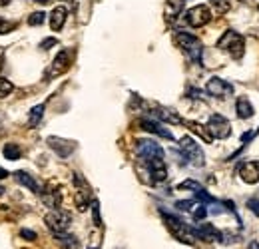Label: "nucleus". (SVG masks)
I'll use <instances>...</instances> for the list:
<instances>
[{
  "label": "nucleus",
  "mask_w": 259,
  "mask_h": 249,
  "mask_svg": "<svg viewBox=\"0 0 259 249\" xmlns=\"http://www.w3.org/2000/svg\"><path fill=\"white\" fill-rule=\"evenodd\" d=\"M176 208L182 210V212H191V210L195 208V204H193V202H187V199H185V202H178Z\"/></svg>",
  "instance_id": "obj_32"
},
{
  "label": "nucleus",
  "mask_w": 259,
  "mask_h": 249,
  "mask_svg": "<svg viewBox=\"0 0 259 249\" xmlns=\"http://www.w3.org/2000/svg\"><path fill=\"white\" fill-rule=\"evenodd\" d=\"M14 179H16L20 185L28 187L32 193H42V187L38 185V181H36L30 174H26V172H22V170H20V172H16V174H14Z\"/></svg>",
  "instance_id": "obj_16"
},
{
  "label": "nucleus",
  "mask_w": 259,
  "mask_h": 249,
  "mask_svg": "<svg viewBox=\"0 0 259 249\" xmlns=\"http://www.w3.org/2000/svg\"><path fill=\"white\" fill-rule=\"evenodd\" d=\"M218 48L223 50V52H227L233 60H239V58L243 56V52H245V40H243L241 34H237V32H233V30H227V32L220 38Z\"/></svg>",
  "instance_id": "obj_1"
},
{
  "label": "nucleus",
  "mask_w": 259,
  "mask_h": 249,
  "mask_svg": "<svg viewBox=\"0 0 259 249\" xmlns=\"http://www.w3.org/2000/svg\"><path fill=\"white\" fill-rule=\"evenodd\" d=\"M72 64V50H62V52L54 58V62H52L50 66V76H60L64 74Z\"/></svg>",
  "instance_id": "obj_10"
},
{
  "label": "nucleus",
  "mask_w": 259,
  "mask_h": 249,
  "mask_svg": "<svg viewBox=\"0 0 259 249\" xmlns=\"http://www.w3.org/2000/svg\"><path fill=\"white\" fill-rule=\"evenodd\" d=\"M12 90H14V84H12L8 78H0V98L10 96Z\"/></svg>",
  "instance_id": "obj_25"
},
{
  "label": "nucleus",
  "mask_w": 259,
  "mask_h": 249,
  "mask_svg": "<svg viewBox=\"0 0 259 249\" xmlns=\"http://www.w3.org/2000/svg\"><path fill=\"white\" fill-rule=\"evenodd\" d=\"M2 154H4V158L6 160H10V162H16V160H20V156H22V149H20V145L18 143H6L4 145V149H2Z\"/></svg>",
  "instance_id": "obj_23"
},
{
  "label": "nucleus",
  "mask_w": 259,
  "mask_h": 249,
  "mask_svg": "<svg viewBox=\"0 0 259 249\" xmlns=\"http://www.w3.org/2000/svg\"><path fill=\"white\" fill-rule=\"evenodd\" d=\"M66 16H68V10L64 6H56L54 10H52V14H50V28L56 30V32L62 30V26L66 22Z\"/></svg>",
  "instance_id": "obj_17"
},
{
  "label": "nucleus",
  "mask_w": 259,
  "mask_h": 249,
  "mask_svg": "<svg viewBox=\"0 0 259 249\" xmlns=\"http://www.w3.org/2000/svg\"><path fill=\"white\" fill-rule=\"evenodd\" d=\"M52 46H56V38H46V40H42V44H40L42 50H50Z\"/></svg>",
  "instance_id": "obj_34"
},
{
  "label": "nucleus",
  "mask_w": 259,
  "mask_h": 249,
  "mask_svg": "<svg viewBox=\"0 0 259 249\" xmlns=\"http://www.w3.org/2000/svg\"><path fill=\"white\" fill-rule=\"evenodd\" d=\"M4 191H6V189H4V187H2V185H0V195H2V193H4Z\"/></svg>",
  "instance_id": "obj_41"
},
{
  "label": "nucleus",
  "mask_w": 259,
  "mask_h": 249,
  "mask_svg": "<svg viewBox=\"0 0 259 249\" xmlns=\"http://www.w3.org/2000/svg\"><path fill=\"white\" fill-rule=\"evenodd\" d=\"M249 249H259V243H257V241H251V243H249Z\"/></svg>",
  "instance_id": "obj_37"
},
{
  "label": "nucleus",
  "mask_w": 259,
  "mask_h": 249,
  "mask_svg": "<svg viewBox=\"0 0 259 249\" xmlns=\"http://www.w3.org/2000/svg\"><path fill=\"white\" fill-rule=\"evenodd\" d=\"M235 112H237V116H239L241 120H247V118L253 116V106H251V102H249L245 96L237 98V102H235Z\"/></svg>",
  "instance_id": "obj_18"
},
{
  "label": "nucleus",
  "mask_w": 259,
  "mask_h": 249,
  "mask_svg": "<svg viewBox=\"0 0 259 249\" xmlns=\"http://www.w3.org/2000/svg\"><path fill=\"white\" fill-rule=\"evenodd\" d=\"M191 215H193V219H195V221L203 219V217L207 215V210H205V206H195V208L191 210Z\"/></svg>",
  "instance_id": "obj_28"
},
{
  "label": "nucleus",
  "mask_w": 259,
  "mask_h": 249,
  "mask_svg": "<svg viewBox=\"0 0 259 249\" xmlns=\"http://www.w3.org/2000/svg\"><path fill=\"white\" fill-rule=\"evenodd\" d=\"M14 28H16V22H8L4 18H0V34H6L10 30H14Z\"/></svg>",
  "instance_id": "obj_29"
},
{
  "label": "nucleus",
  "mask_w": 259,
  "mask_h": 249,
  "mask_svg": "<svg viewBox=\"0 0 259 249\" xmlns=\"http://www.w3.org/2000/svg\"><path fill=\"white\" fill-rule=\"evenodd\" d=\"M44 18H46V14H44V12H34V14H30L28 24H30V26H38V24H42V22H44Z\"/></svg>",
  "instance_id": "obj_27"
},
{
  "label": "nucleus",
  "mask_w": 259,
  "mask_h": 249,
  "mask_svg": "<svg viewBox=\"0 0 259 249\" xmlns=\"http://www.w3.org/2000/svg\"><path fill=\"white\" fill-rule=\"evenodd\" d=\"M140 126L146 130V132H149V134H158L160 138H166V140H174V134L170 132V130H166L160 122H155V120H149V118H144L142 122H140Z\"/></svg>",
  "instance_id": "obj_12"
},
{
  "label": "nucleus",
  "mask_w": 259,
  "mask_h": 249,
  "mask_svg": "<svg viewBox=\"0 0 259 249\" xmlns=\"http://www.w3.org/2000/svg\"><path fill=\"white\" fill-rule=\"evenodd\" d=\"M207 132L212 134V138L225 140V138H229V134H231V126H229V122H227L223 116L214 114V116L210 118V122H207Z\"/></svg>",
  "instance_id": "obj_8"
},
{
  "label": "nucleus",
  "mask_w": 259,
  "mask_h": 249,
  "mask_svg": "<svg viewBox=\"0 0 259 249\" xmlns=\"http://www.w3.org/2000/svg\"><path fill=\"white\" fill-rule=\"evenodd\" d=\"M184 124H185V126H187V128H189L193 134H197V136H199V138H201L205 143H212V142H214L212 134L207 132V128H203L201 124H197V122H184Z\"/></svg>",
  "instance_id": "obj_21"
},
{
  "label": "nucleus",
  "mask_w": 259,
  "mask_h": 249,
  "mask_svg": "<svg viewBox=\"0 0 259 249\" xmlns=\"http://www.w3.org/2000/svg\"><path fill=\"white\" fill-rule=\"evenodd\" d=\"M162 215H164V219H166L168 229L176 235V239H180L182 243H189V245L195 243L197 235H195V229H193V227L185 225L182 219H178V217H174V215H168V213H164V212H162Z\"/></svg>",
  "instance_id": "obj_3"
},
{
  "label": "nucleus",
  "mask_w": 259,
  "mask_h": 249,
  "mask_svg": "<svg viewBox=\"0 0 259 249\" xmlns=\"http://www.w3.org/2000/svg\"><path fill=\"white\" fill-rule=\"evenodd\" d=\"M2 58H4V48L0 46V62H2Z\"/></svg>",
  "instance_id": "obj_38"
},
{
  "label": "nucleus",
  "mask_w": 259,
  "mask_h": 249,
  "mask_svg": "<svg viewBox=\"0 0 259 249\" xmlns=\"http://www.w3.org/2000/svg\"><path fill=\"white\" fill-rule=\"evenodd\" d=\"M42 202H44L48 208H52V210L60 208V191H56V189L44 191V193H42Z\"/></svg>",
  "instance_id": "obj_22"
},
{
  "label": "nucleus",
  "mask_w": 259,
  "mask_h": 249,
  "mask_svg": "<svg viewBox=\"0 0 259 249\" xmlns=\"http://www.w3.org/2000/svg\"><path fill=\"white\" fill-rule=\"evenodd\" d=\"M92 215H94V223L100 227V225H102V219H100V206H98V202L92 204Z\"/></svg>",
  "instance_id": "obj_31"
},
{
  "label": "nucleus",
  "mask_w": 259,
  "mask_h": 249,
  "mask_svg": "<svg viewBox=\"0 0 259 249\" xmlns=\"http://www.w3.org/2000/svg\"><path fill=\"white\" fill-rule=\"evenodd\" d=\"M153 116L158 120H164L168 124H184V120L174 112V110H166V108H160V110H153Z\"/></svg>",
  "instance_id": "obj_19"
},
{
  "label": "nucleus",
  "mask_w": 259,
  "mask_h": 249,
  "mask_svg": "<svg viewBox=\"0 0 259 249\" xmlns=\"http://www.w3.org/2000/svg\"><path fill=\"white\" fill-rule=\"evenodd\" d=\"M205 92L210 96H214V98H227V96H231L233 88H231V84H227L222 78H212L205 84Z\"/></svg>",
  "instance_id": "obj_9"
},
{
  "label": "nucleus",
  "mask_w": 259,
  "mask_h": 249,
  "mask_svg": "<svg viewBox=\"0 0 259 249\" xmlns=\"http://www.w3.org/2000/svg\"><path fill=\"white\" fill-rule=\"evenodd\" d=\"M210 20H212V12H210V8L203 6V4H197V6H193V8H189L185 12V22L191 28H201Z\"/></svg>",
  "instance_id": "obj_7"
},
{
  "label": "nucleus",
  "mask_w": 259,
  "mask_h": 249,
  "mask_svg": "<svg viewBox=\"0 0 259 249\" xmlns=\"http://www.w3.org/2000/svg\"><path fill=\"white\" fill-rule=\"evenodd\" d=\"M34 2H38V4H48L50 0H34Z\"/></svg>",
  "instance_id": "obj_39"
},
{
  "label": "nucleus",
  "mask_w": 259,
  "mask_h": 249,
  "mask_svg": "<svg viewBox=\"0 0 259 249\" xmlns=\"http://www.w3.org/2000/svg\"><path fill=\"white\" fill-rule=\"evenodd\" d=\"M136 152L144 162L155 160V158H164V149L160 143H155L153 140H140L136 145Z\"/></svg>",
  "instance_id": "obj_6"
},
{
  "label": "nucleus",
  "mask_w": 259,
  "mask_h": 249,
  "mask_svg": "<svg viewBox=\"0 0 259 249\" xmlns=\"http://www.w3.org/2000/svg\"><path fill=\"white\" fill-rule=\"evenodd\" d=\"M44 223L52 229V233H62V231H66L70 227L72 215H70V212L56 208V210H52V212H48L44 215Z\"/></svg>",
  "instance_id": "obj_4"
},
{
  "label": "nucleus",
  "mask_w": 259,
  "mask_h": 249,
  "mask_svg": "<svg viewBox=\"0 0 259 249\" xmlns=\"http://www.w3.org/2000/svg\"><path fill=\"white\" fill-rule=\"evenodd\" d=\"M180 147H182V152H184L185 160H189L195 168L205 166V156H203V152H201L199 143H195V140H193V138L184 136V138L180 140Z\"/></svg>",
  "instance_id": "obj_5"
},
{
  "label": "nucleus",
  "mask_w": 259,
  "mask_h": 249,
  "mask_svg": "<svg viewBox=\"0 0 259 249\" xmlns=\"http://www.w3.org/2000/svg\"><path fill=\"white\" fill-rule=\"evenodd\" d=\"M195 229V235L199 239H216V241H222V233L212 225V223H201L199 227H193Z\"/></svg>",
  "instance_id": "obj_15"
},
{
  "label": "nucleus",
  "mask_w": 259,
  "mask_h": 249,
  "mask_svg": "<svg viewBox=\"0 0 259 249\" xmlns=\"http://www.w3.org/2000/svg\"><path fill=\"white\" fill-rule=\"evenodd\" d=\"M146 164H148V170L151 174V181H164L168 178V170H166L164 158H155V160H149Z\"/></svg>",
  "instance_id": "obj_11"
},
{
  "label": "nucleus",
  "mask_w": 259,
  "mask_h": 249,
  "mask_svg": "<svg viewBox=\"0 0 259 249\" xmlns=\"http://www.w3.org/2000/svg\"><path fill=\"white\" fill-rule=\"evenodd\" d=\"M8 2H10V0H0V6H6Z\"/></svg>",
  "instance_id": "obj_40"
},
{
  "label": "nucleus",
  "mask_w": 259,
  "mask_h": 249,
  "mask_svg": "<svg viewBox=\"0 0 259 249\" xmlns=\"http://www.w3.org/2000/svg\"><path fill=\"white\" fill-rule=\"evenodd\" d=\"M4 178H8V172L4 168H0V179H4Z\"/></svg>",
  "instance_id": "obj_36"
},
{
  "label": "nucleus",
  "mask_w": 259,
  "mask_h": 249,
  "mask_svg": "<svg viewBox=\"0 0 259 249\" xmlns=\"http://www.w3.org/2000/svg\"><path fill=\"white\" fill-rule=\"evenodd\" d=\"M42 116H44V106H42V104H40V106H34V108L30 110V116H28V126H30V128H36V126L40 124Z\"/></svg>",
  "instance_id": "obj_24"
},
{
  "label": "nucleus",
  "mask_w": 259,
  "mask_h": 249,
  "mask_svg": "<svg viewBox=\"0 0 259 249\" xmlns=\"http://www.w3.org/2000/svg\"><path fill=\"white\" fill-rule=\"evenodd\" d=\"M48 145L54 149V152L60 156V158H68L70 154H72V149H74V143L72 142H66V140H62V138H48Z\"/></svg>",
  "instance_id": "obj_13"
},
{
  "label": "nucleus",
  "mask_w": 259,
  "mask_h": 249,
  "mask_svg": "<svg viewBox=\"0 0 259 249\" xmlns=\"http://www.w3.org/2000/svg\"><path fill=\"white\" fill-rule=\"evenodd\" d=\"M54 239L62 245V249H78V247H80L78 239H76L74 235H68L66 231H62V233H54Z\"/></svg>",
  "instance_id": "obj_20"
},
{
  "label": "nucleus",
  "mask_w": 259,
  "mask_h": 249,
  "mask_svg": "<svg viewBox=\"0 0 259 249\" xmlns=\"http://www.w3.org/2000/svg\"><path fill=\"white\" fill-rule=\"evenodd\" d=\"M239 176L245 183H257L259 181V162H245L239 168Z\"/></svg>",
  "instance_id": "obj_14"
},
{
  "label": "nucleus",
  "mask_w": 259,
  "mask_h": 249,
  "mask_svg": "<svg viewBox=\"0 0 259 249\" xmlns=\"http://www.w3.org/2000/svg\"><path fill=\"white\" fill-rule=\"evenodd\" d=\"M174 38H176V44L189 56V60L201 62V52H203V48H201V42H199L193 34L184 32V30H178Z\"/></svg>",
  "instance_id": "obj_2"
},
{
  "label": "nucleus",
  "mask_w": 259,
  "mask_h": 249,
  "mask_svg": "<svg viewBox=\"0 0 259 249\" xmlns=\"http://www.w3.org/2000/svg\"><path fill=\"white\" fill-rule=\"evenodd\" d=\"M180 189H193V191H199V189H203L197 181H193V179H187V181H184V183H180Z\"/></svg>",
  "instance_id": "obj_30"
},
{
  "label": "nucleus",
  "mask_w": 259,
  "mask_h": 249,
  "mask_svg": "<svg viewBox=\"0 0 259 249\" xmlns=\"http://www.w3.org/2000/svg\"><path fill=\"white\" fill-rule=\"evenodd\" d=\"M212 4H214V8L220 14H225L229 10V6H231V0H212Z\"/></svg>",
  "instance_id": "obj_26"
},
{
  "label": "nucleus",
  "mask_w": 259,
  "mask_h": 249,
  "mask_svg": "<svg viewBox=\"0 0 259 249\" xmlns=\"http://www.w3.org/2000/svg\"><path fill=\"white\" fill-rule=\"evenodd\" d=\"M247 208H249L255 215H259V199H249V202H247Z\"/></svg>",
  "instance_id": "obj_33"
},
{
  "label": "nucleus",
  "mask_w": 259,
  "mask_h": 249,
  "mask_svg": "<svg viewBox=\"0 0 259 249\" xmlns=\"http://www.w3.org/2000/svg\"><path fill=\"white\" fill-rule=\"evenodd\" d=\"M20 237H24L26 241H34V239H36V233L30 231V229H22V231H20Z\"/></svg>",
  "instance_id": "obj_35"
}]
</instances>
